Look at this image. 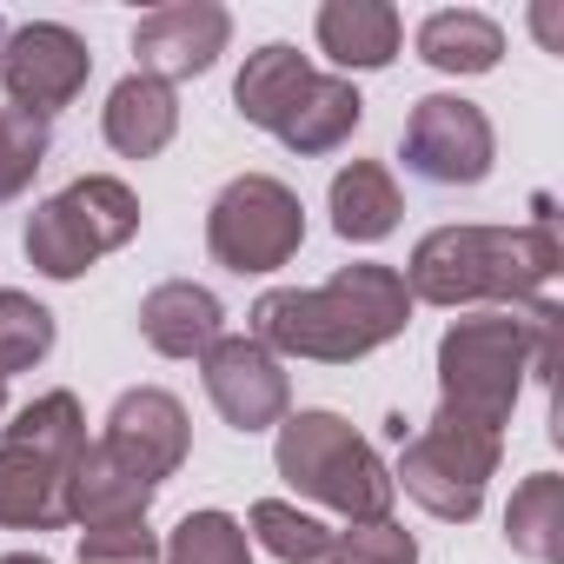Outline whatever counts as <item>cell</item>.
I'll return each mask as SVG.
<instances>
[{
	"instance_id": "cell-1",
	"label": "cell",
	"mask_w": 564,
	"mask_h": 564,
	"mask_svg": "<svg viewBox=\"0 0 564 564\" xmlns=\"http://www.w3.org/2000/svg\"><path fill=\"white\" fill-rule=\"evenodd\" d=\"M412 326V293L405 279L379 259L339 265L326 286H279L252 300V339L279 359H319V366H352L399 339Z\"/></svg>"
},
{
	"instance_id": "cell-2",
	"label": "cell",
	"mask_w": 564,
	"mask_h": 564,
	"mask_svg": "<svg viewBox=\"0 0 564 564\" xmlns=\"http://www.w3.org/2000/svg\"><path fill=\"white\" fill-rule=\"evenodd\" d=\"M557 326L551 300H518L511 313H471L438 339V412L505 432L524 379L557 372Z\"/></svg>"
},
{
	"instance_id": "cell-3",
	"label": "cell",
	"mask_w": 564,
	"mask_h": 564,
	"mask_svg": "<svg viewBox=\"0 0 564 564\" xmlns=\"http://www.w3.org/2000/svg\"><path fill=\"white\" fill-rule=\"evenodd\" d=\"M564 272L557 232L538 226H438L412 246V265L399 272L405 293L425 306H478V300H538Z\"/></svg>"
},
{
	"instance_id": "cell-4",
	"label": "cell",
	"mask_w": 564,
	"mask_h": 564,
	"mask_svg": "<svg viewBox=\"0 0 564 564\" xmlns=\"http://www.w3.org/2000/svg\"><path fill=\"white\" fill-rule=\"evenodd\" d=\"M272 465L300 498L313 505H333L352 518H392V471L386 458L339 419V412H286L279 419V445H272Z\"/></svg>"
},
{
	"instance_id": "cell-5",
	"label": "cell",
	"mask_w": 564,
	"mask_h": 564,
	"mask_svg": "<svg viewBox=\"0 0 564 564\" xmlns=\"http://www.w3.org/2000/svg\"><path fill=\"white\" fill-rule=\"evenodd\" d=\"M133 232H140V199H133V186L113 180V173H87V180L61 186L54 199H41V206L28 213L21 246H28V265H34V272H47V279H80L100 252L127 246Z\"/></svg>"
},
{
	"instance_id": "cell-6",
	"label": "cell",
	"mask_w": 564,
	"mask_h": 564,
	"mask_svg": "<svg viewBox=\"0 0 564 564\" xmlns=\"http://www.w3.org/2000/svg\"><path fill=\"white\" fill-rule=\"evenodd\" d=\"M399 445H405V452H399L392 485H405V498H419L432 518L471 524L478 505H485V485H491V471H498L505 438L485 432V425H465V419H445V412H438L425 432H405Z\"/></svg>"
},
{
	"instance_id": "cell-7",
	"label": "cell",
	"mask_w": 564,
	"mask_h": 564,
	"mask_svg": "<svg viewBox=\"0 0 564 564\" xmlns=\"http://www.w3.org/2000/svg\"><path fill=\"white\" fill-rule=\"evenodd\" d=\"M206 246L239 279L246 272H279L306 246V206H300V193L286 180L239 173L232 186H219V199L206 213Z\"/></svg>"
},
{
	"instance_id": "cell-8",
	"label": "cell",
	"mask_w": 564,
	"mask_h": 564,
	"mask_svg": "<svg viewBox=\"0 0 564 564\" xmlns=\"http://www.w3.org/2000/svg\"><path fill=\"white\" fill-rule=\"evenodd\" d=\"M94 74V54L74 28L61 21H28V28H8V47H0V87H8V107L34 113V120H54L61 107L80 100Z\"/></svg>"
},
{
	"instance_id": "cell-9",
	"label": "cell",
	"mask_w": 564,
	"mask_h": 564,
	"mask_svg": "<svg viewBox=\"0 0 564 564\" xmlns=\"http://www.w3.org/2000/svg\"><path fill=\"white\" fill-rule=\"evenodd\" d=\"M498 160L491 120L485 107L458 100V94H425L405 120V166L432 186H478Z\"/></svg>"
},
{
	"instance_id": "cell-10",
	"label": "cell",
	"mask_w": 564,
	"mask_h": 564,
	"mask_svg": "<svg viewBox=\"0 0 564 564\" xmlns=\"http://www.w3.org/2000/svg\"><path fill=\"white\" fill-rule=\"evenodd\" d=\"M199 379H206V399L213 412L232 425V432H272L279 419L293 412V379L252 333L239 339H219L206 359H199Z\"/></svg>"
},
{
	"instance_id": "cell-11",
	"label": "cell",
	"mask_w": 564,
	"mask_h": 564,
	"mask_svg": "<svg viewBox=\"0 0 564 564\" xmlns=\"http://www.w3.org/2000/svg\"><path fill=\"white\" fill-rule=\"evenodd\" d=\"M232 41V14L219 8V0H173V8H153L140 14L133 28V54L140 67L133 74H153V80H193L206 74Z\"/></svg>"
},
{
	"instance_id": "cell-12",
	"label": "cell",
	"mask_w": 564,
	"mask_h": 564,
	"mask_svg": "<svg viewBox=\"0 0 564 564\" xmlns=\"http://www.w3.org/2000/svg\"><path fill=\"white\" fill-rule=\"evenodd\" d=\"M107 445L120 458H133L153 485H166L180 465H186V445H193V425H186V405L160 386H133L113 399L107 412Z\"/></svg>"
},
{
	"instance_id": "cell-13",
	"label": "cell",
	"mask_w": 564,
	"mask_h": 564,
	"mask_svg": "<svg viewBox=\"0 0 564 564\" xmlns=\"http://www.w3.org/2000/svg\"><path fill=\"white\" fill-rule=\"evenodd\" d=\"M153 478L133 465V458H120L107 438L100 445H87L80 458H74V471H67V524H113V518H147V505H153Z\"/></svg>"
},
{
	"instance_id": "cell-14",
	"label": "cell",
	"mask_w": 564,
	"mask_h": 564,
	"mask_svg": "<svg viewBox=\"0 0 564 564\" xmlns=\"http://www.w3.org/2000/svg\"><path fill=\"white\" fill-rule=\"evenodd\" d=\"M140 339L166 359H206L226 339V306L193 279H166L140 300Z\"/></svg>"
},
{
	"instance_id": "cell-15",
	"label": "cell",
	"mask_w": 564,
	"mask_h": 564,
	"mask_svg": "<svg viewBox=\"0 0 564 564\" xmlns=\"http://www.w3.org/2000/svg\"><path fill=\"white\" fill-rule=\"evenodd\" d=\"M100 133H107V147L127 153V160H153V153H166L173 133H180V100H173V87L153 80V74H127V80L107 94Z\"/></svg>"
},
{
	"instance_id": "cell-16",
	"label": "cell",
	"mask_w": 564,
	"mask_h": 564,
	"mask_svg": "<svg viewBox=\"0 0 564 564\" xmlns=\"http://www.w3.org/2000/svg\"><path fill=\"white\" fill-rule=\"evenodd\" d=\"M399 8L386 0H326L319 8V47L333 54V67L346 74H372L399 61Z\"/></svg>"
},
{
	"instance_id": "cell-17",
	"label": "cell",
	"mask_w": 564,
	"mask_h": 564,
	"mask_svg": "<svg viewBox=\"0 0 564 564\" xmlns=\"http://www.w3.org/2000/svg\"><path fill=\"white\" fill-rule=\"evenodd\" d=\"M319 74H313V61L300 54V47H286V41H265L246 67H239V80H232V100H239V113L252 120V127H265V133H279L293 120V107L306 100V87H313Z\"/></svg>"
},
{
	"instance_id": "cell-18",
	"label": "cell",
	"mask_w": 564,
	"mask_h": 564,
	"mask_svg": "<svg viewBox=\"0 0 564 564\" xmlns=\"http://www.w3.org/2000/svg\"><path fill=\"white\" fill-rule=\"evenodd\" d=\"M0 524L8 531H61L67 524V471L21 452V445H0Z\"/></svg>"
},
{
	"instance_id": "cell-19",
	"label": "cell",
	"mask_w": 564,
	"mask_h": 564,
	"mask_svg": "<svg viewBox=\"0 0 564 564\" xmlns=\"http://www.w3.org/2000/svg\"><path fill=\"white\" fill-rule=\"evenodd\" d=\"M326 206H333V232L352 239V246L386 239V232L399 226V213H405L399 180H392V166H379V160H352V166H339Z\"/></svg>"
},
{
	"instance_id": "cell-20",
	"label": "cell",
	"mask_w": 564,
	"mask_h": 564,
	"mask_svg": "<svg viewBox=\"0 0 564 564\" xmlns=\"http://www.w3.org/2000/svg\"><path fill=\"white\" fill-rule=\"evenodd\" d=\"M498 54H505V28L478 8H445V14H425L419 28V61L438 74H491Z\"/></svg>"
},
{
	"instance_id": "cell-21",
	"label": "cell",
	"mask_w": 564,
	"mask_h": 564,
	"mask_svg": "<svg viewBox=\"0 0 564 564\" xmlns=\"http://www.w3.org/2000/svg\"><path fill=\"white\" fill-rule=\"evenodd\" d=\"M366 120V100H359V87L352 80H339V74H319L313 87H306V100L293 107V120L279 127V140H286L293 153H333V147H346L352 140V127Z\"/></svg>"
},
{
	"instance_id": "cell-22",
	"label": "cell",
	"mask_w": 564,
	"mask_h": 564,
	"mask_svg": "<svg viewBox=\"0 0 564 564\" xmlns=\"http://www.w3.org/2000/svg\"><path fill=\"white\" fill-rule=\"evenodd\" d=\"M0 445H21V452H34V458H47V465L74 471V458L87 452L80 399H74V392H41L34 405L14 412V425H8V438H0Z\"/></svg>"
},
{
	"instance_id": "cell-23",
	"label": "cell",
	"mask_w": 564,
	"mask_h": 564,
	"mask_svg": "<svg viewBox=\"0 0 564 564\" xmlns=\"http://www.w3.org/2000/svg\"><path fill=\"white\" fill-rule=\"evenodd\" d=\"M557 531H564V478H557V471H531V478L511 491L505 538H511L518 557L557 564Z\"/></svg>"
},
{
	"instance_id": "cell-24",
	"label": "cell",
	"mask_w": 564,
	"mask_h": 564,
	"mask_svg": "<svg viewBox=\"0 0 564 564\" xmlns=\"http://www.w3.org/2000/svg\"><path fill=\"white\" fill-rule=\"evenodd\" d=\"M246 538H259L272 557H286V564H326V551H333V531L313 511L286 505V498H259L246 511Z\"/></svg>"
},
{
	"instance_id": "cell-25",
	"label": "cell",
	"mask_w": 564,
	"mask_h": 564,
	"mask_svg": "<svg viewBox=\"0 0 564 564\" xmlns=\"http://www.w3.org/2000/svg\"><path fill=\"white\" fill-rule=\"evenodd\" d=\"M160 564H252V538L226 511H186L160 544Z\"/></svg>"
},
{
	"instance_id": "cell-26",
	"label": "cell",
	"mask_w": 564,
	"mask_h": 564,
	"mask_svg": "<svg viewBox=\"0 0 564 564\" xmlns=\"http://www.w3.org/2000/svg\"><path fill=\"white\" fill-rule=\"evenodd\" d=\"M54 352V313L14 286H0V379L34 372Z\"/></svg>"
},
{
	"instance_id": "cell-27",
	"label": "cell",
	"mask_w": 564,
	"mask_h": 564,
	"mask_svg": "<svg viewBox=\"0 0 564 564\" xmlns=\"http://www.w3.org/2000/svg\"><path fill=\"white\" fill-rule=\"evenodd\" d=\"M47 147H54L47 120H34L21 107H0V199H21L34 186V173L47 166Z\"/></svg>"
},
{
	"instance_id": "cell-28",
	"label": "cell",
	"mask_w": 564,
	"mask_h": 564,
	"mask_svg": "<svg viewBox=\"0 0 564 564\" xmlns=\"http://www.w3.org/2000/svg\"><path fill=\"white\" fill-rule=\"evenodd\" d=\"M326 564H419V538L392 518H352L346 531H333Z\"/></svg>"
},
{
	"instance_id": "cell-29",
	"label": "cell",
	"mask_w": 564,
	"mask_h": 564,
	"mask_svg": "<svg viewBox=\"0 0 564 564\" xmlns=\"http://www.w3.org/2000/svg\"><path fill=\"white\" fill-rule=\"evenodd\" d=\"M80 564H160V531L147 518H113L80 531Z\"/></svg>"
},
{
	"instance_id": "cell-30",
	"label": "cell",
	"mask_w": 564,
	"mask_h": 564,
	"mask_svg": "<svg viewBox=\"0 0 564 564\" xmlns=\"http://www.w3.org/2000/svg\"><path fill=\"white\" fill-rule=\"evenodd\" d=\"M0 564H47V557H34V551H8Z\"/></svg>"
},
{
	"instance_id": "cell-31",
	"label": "cell",
	"mask_w": 564,
	"mask_h": 564,
	"mask_svg": "<svg viewBox=\"0 0 564 564\" xmlns=\"http://www.w3.org/2000/svg\"><path fill=\"white\" fill-rule=\"evenodd\" d=\"M0 412H8V379H0Z\"/></svg>"
},
{
	"instance_id": "cell-32",
	"label": "cell",
	"mask_w": 564,
	"mask_h": 564,
	"mask_svg": "<svg viewBox=\"0 0 564 564\" xmlns=\"http://www.w3.org/2000/svg\"><path fill=\"white\" fill-rule=\"evenodd\" d=\"M0 47H8V21H0Z\"/></svg>"
}]
</instances>
